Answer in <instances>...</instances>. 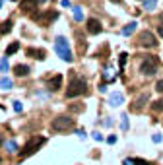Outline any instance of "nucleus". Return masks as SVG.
Instances as JSON below:
<instances>
[{
    "label": "nucleus",
    "mask_w": 163,
    "mask_h": 165,
    "mask_svg": "<svg viewBox=\"0 0 163 165\" xmlns=\"http://www.w3.org/2000/svg\"><path fill=\"white\" fill-rule=\"evenodd\" d=\"M55 51H56V55H58L64 62H72V60H74L72 51H70V47H68V41L64 39V37H56V39H55Z\"/></svg>",
    "instance_id": "nucleus-1"
},
{
    "label": "nucleus",
    "mask_w": 163,
    "mask_h": 165,
    "mask_svg": "<svg viewBox=\"0 0 163 165\" xmlns=\"http://www.w3.org/2000/svg\"><path fill=\"white\" fill-rule=\"evenodd\" d=\"M86 88H87V84L83 78H74L66 89V97H78V95L86 93Z\"/></svg>",
    "instance_id": "nucleus-2"
},
{
    "label": "nucleus",
    "mask_w": 163,
    "mask_h": 165,
    "mask_svg": "<svg viewBox=\"0 0 163 165\" xmlns=\"http://www.w3.org/2000/svg\"><path fill=\"white\" fill-rule=\"evenodd\" d=\"M43 144H45V138H43V136H39V138H31V140H29L27 144H25V148L22 150L19 157H22V159L29 157L31 153H35V152L39 150V146H43Z\"/></svg>",
    "instance_id": "nucleus-3"
},
{
    "label": "nucleus",
    "mask_w": 163,
    "mask_h": 165,
    "mask_svg": "<svg viewBox=\"0 0 163 165\" xmlns=\"http://www.w3.org/2000/svg\"><path fill=\"white\" fill-rule=\"evenodd\" d=\"M72 126H74V119H72V117H66V115L56 117V119L52 120V130H56V132L68 130V128H72Z\"/></svg>",
    "instance_id": "nucleus-4"
},
{
    "label": "nucleus",
    "mask_w": 163,
    "mask_h": 165,
    "mask_svg": "<svg viewBox=\"0 0 163 165\" xmlns=\"http://www.w3.org/2000/svg\"><path fill=\"white\" fill-rule=\"evenodd\" d=\"M155 70H157V60H155V58L148 56V58H144V60H142L140 72L144 74V76H151V74H155Z\"/></svg>",
    "instance_id": "nucleus-5"
},
{
    "label": "nucleus",
    "mask_w": 163,
    "mask_h": 165,
    "mask_svg": "<svg viewBox=\"0 0 163 165\" xmlns=\"http://www.w3.org/2000/svg\"><path fill=\"white\" fill-rule=\"evenodd\" d=\"M138 45L151 49V47H155V45H157V39H155V35L151 33V31L146 29V31H142V33L138 35Z\"/></svg>",
    "instance_id": "nucleus-6"
},
{
    "label": "nucleus",
    "mask_w": 163,
    "mask_h": 165,
    "mask_svg": "<svg viewBox=\"0 0 163 165\" xmlns=\"http://www.w3.org/2000/svg\"><path fill=\"white\" fill-rule=\"evenodd\" d=\"M150 101V91H144V93H140V97H136L134 101V105H132V111H140L142 107H144L146 103Z\"/></svg>",
    "instance_id": "nucleus-7"
},
{
    "label": "nucleus",
    "mask_w": 163,
    "mask_h": 165,
    "mask_svg": "<svg viewBox=\"0 0 163 165\" xmlns=\"http://www.w3.org/2000/svg\"><path fill=\"white\" fill-rule=\"evenodd\" d=\"M101 22L99 20H95V18H91V20H87V31L91 35H97V33H101Z\"/></svg>",
    "instance_id": "nucleus-8"
},
{
    "label": "nucleus",
    "mask_w": 163,
    "mask_h": 165,
    "mask_svg": "<svg viewBox=\"0 0 163 165\" xmlns=\"http://www.w3.org/2000/svg\"><path fill=\"white\" fill-rule=\"evenodd\" d=\"M120 103H124V95L120 91H115V93L109 95V105H111V107H119Z\"/></svg>",
    "instance_id": "nucleus-9"
},
{
    "label": "nucleus",
    "mask_w": 163,
    "mask_h": 165,
    "mask_svg": "<svg viewBox=\"0 0 163 165\" xmlns=\"http://www.w3.org/2000/svg\"><path fill=\"white\" fill-rule=\"evenodd\" d=\"M60 86H62V76H60V74H56V76L49 82V89H51V91H56V89H60Z\"/></svg>",
    "instance_id": "nucleus-10"
},
{
    "label": "nucleus",
    "mask_w": 163,
    "mask_h": 165,
    "mask_svg": "<svg viewBox=\"0 0 163 165\" xmlns=\"http://www.w3.org/2000/svg\"><path fill=\"white\" fill-rule=\"evenodd\" d=\"M14 70H16V76L22 78V76H27V74H29V66H25V64H18V66L14 68Z\"/></svg>",
    "instance_id": "nucleus-11"
},
{
    "label": "nucleus",
    "mask_w": 163,
    "mask_h": 165,
    "mask_svg": "<svg viewBox=\"0 0 163 165\" xmlns=\"http://www.w3.org/2000/svg\"><path fill=\"white\" fill-rule=\"evenodd\" d=\"M136 27H138V23H136V22H130V23H128V25H126V27L122 29V35H124V37L132 35L134 31H136Z\"/></svg>",
    "instance_id": "nucleus-12"
},
{
    "label": "nucleus",
    "mask_w": 163,
    "mask_h": 165,
    "mask_svg": "<svg viewBox=\"0 0 163 165\" xmlns=\"http://www.w3.org/2000/svg\"><path fill=\"white\" fill-rule=\"evenodd\" d=\"M27 55H31L33 58H39V60H43L45 58V51H37V49H27Z\"/></svg>",
    "instance_id": "nucleus-13"
},
{
    "label": "nucleus",
    "mask_w": 163,
    "mask_h": 165,
    "mask_svg": "<svg viewBox=\"0 0 163 165\" xmlns=\"http://www.w3.org/2000/svg\"><path fill=\"white\" fill-rule=\"evenodd\" d=\"M103 78L107 80V82H113V80L117 78V74H115V68H107V70L103 72Z\"/></svg>",
    "instance_id": "nucleus-14"
},
{
    "label": "nucleus",
    "mask_w": 163,
    "mask_h": 165,
    "mask_svg": "<svg viewBox=\"0 0 163 165\" xmlns=\"http://www.w3.org/2000/svg\"><path fill=\"white\" fill-rule=\"evenodd\" d=\"M0 89H12V80H10V78H2V80H0Z\"/></svg>",
    "instance_id": "nucleus-15"
},
{
    "label": "nucleus",
    "mask_w": 163,
    "mask_h": 165,
    "mask_svg": "<svg viewBox=\"0 0 163 165\" xmlns=\"http://www.w3.org/2000/svg\"><path fill=\"white\" fill-rule=\"evenodd\" d=\"M151 111H154V113H159V111H163V99L155 101V103H151Z\"/></svg>",
    "instance_id": "nucleus-16"
},
{
    "label": "nucleus",
    "mask_w": 163,
    "mask_h": 165,
    "mask_svg": "<svg viewBox=\"0 0 163 165\" xmlns=\"http://www.w3.org/2000/svg\"><path fill=\"white\" fill-rule=\"evenodd\" d=\"M74 20H76V22H82V20H83V14H82L80 6H74Z\"/></svg>",
    "instance_id": "nucleus-17"
},
{
    "label": "nucleus",
    "mask_w": 163,
    "mask_h": 165,
    "mask_svg": "<svg viewBox=\"0 0 163 165\" xmlns=\"http://www.w3.org/2000/svg\"><path fill=\"white\" fill-rule=\"evenodd\" d=\"M4 146H6V150H8L10 153H14L16 150H18V144H16L14 140H10V142H6V144H4Z\"/></svg>",
    "instance_id": "nucleus-18"
},
{
    "label": "nucleus",
    "mask_w": 163,
    "mask_h": 165,
    "mask_svg": "<svg viewBox=\"0 0 163 165\" xmlns=\"http://www.w3.org/2000/svg\"><path fill=\"white\" fill-rule=\"evenodd\" d=\"M120 128H122L124 132L128 130V117H126V115H122V117H120Z\"/></svg>",
    "instance_id": "nucleus-19"
},
{
    "label": "nucleus",
    "mask_w": 163,
    "mask_h": 165,
    "mask_svg": "<svg viewBox=\"0 0 163 165\" xmlns=\"http://www.w3.org/2000/svg\"><path fill=\"white\" fill-rule=\"evenodd\" d=\"M19 49V43H12V45H10L8 47V51H6V56H10V55H14V52L16 51H18Z\"/></svg>",
    "instance_id": "nucleus-20"
},
{
    "label": "nucleus",
    "mask_w": 163,
    "mask_h": 165,
    "mask_svg": "<svg viewBox=\"0 0 163 165\" xmlns=\"http://www.w3.org/2000/svg\"><path fill=\"white\" fill-rule=\"evenodd\" d=\"M155 4H157V0H144L146 10H154V8H155Z\"/></svg>",
    "instance_id": "nucleus-21"
},
{
    "label": "nucleus",
    "mask_w": 163,
    "mask_h": 165,
    "mask_svg": "<svg viewBox=\"0 0 163 165\" xmlns=\"http://www.w3.org/2000/svg\"><path fill=\"white\" fill-rule=\"evenodd\" d=\"M10 29H12V22H4L2 27H0V31H2V33H10Z\"/></svg>",
    "instance_id": "nucleus-22"
},
{
    "label": "nucleus",
    "mask_w": 163,
    "mask_h": 165,
    "mask_svg": "<svg viewBox=\"0 0 163 165\" xmlns=\"http://www.w3.org/2000/svg\"><path fill=\"white\" fill-rule=\"evenodd\" d=\"M8 70V58L4 56L2 60H0V72H6Z\"/></svg>",
    "instance_id": "nucleus-23"
},
{
    "label": "nucleus",
    "mask_w": 163,
    "mask_h": 165,
    "mask_svg": "<svg viewBox=\"0 0 163 165\" xmlns=\"http://www.w3.org/2000/svg\"><path fill=\"white\" fill-rule=\"evenodd\" d=\"M126 56H128L126 52H122V55H120V58H119V64H120V66H124V64H126Z\"/></svg>",
    "instance_id": "nucleus-24"
},
{
    "label": "nucleus",
    "mask_w": 163,
    "mask_h": 165,
    "mask_svg": "<svg viewBox=\"0 0 163 165\" xmlns=\"http://www.w3.org/2000/svg\"><path fill=\"white\" fill-rule=\"evenodd\" d=\"M22 109H23V107H22V103H19V101H14V111H18V113H19Z\"/></svg>",
    "instance_id": "nucleus-25"
},
{
    "label": "nucleus",
    "mask_w": 163,
    "mask_h": 165,
    "mask_svg": "<svg viewBox=\"0 0 163 165\" xmlns=\"http://www.w3.org/2000/svg\"><path fill=\"white\" fill-rule=\"evenodd\" d=\"M155 89H157V91H163V80H159V82L155 84Z\"/></svg>",
    "instance_id": "nucleus-26"
},
{
    "label": "nucleus",
    "mask_w": 163,
    "mask_h": 165,
    "mask_svg": "<svg viewBox=\"0 0 163 165\" xmlns=\"http://www.w3.org/2000/svg\"><path fill=\"white\" fill-rule=\"evenodd\" d=\"M70 109H72V111H83V107H82V105H72Z\"/></svg>",
    "instance_id": "nucleus-27"
},
{
    "label": "nucleus",
    "mask_w": 163,
    "mask_h": 165,
    "mask_svg": "<svg viewBox=\"0 0 163 165\" xmlns=\"http://www.w3.org/2000/svg\"><path fill=\"white\" fill-rule=\"evenodd\" d=\"M154 142L159 144V142H161V134H155V136H154Z\"/></svg>",
    "instance_id": "nucleus-28"
},
{
    "label": "nucleus",
    "mask_w": 163,
    "mask_h": 165,
    "mask_svg": "<svg viewBox=\"0 0 163 165\" xmlns=\"http://www.w3.org/2000/svg\"><path fill=\"white\" fill-rule=\"evenodd\" d=\"M93 138H95V140H103V136L99 134V132H93Z\"/></svg>",
    "instance_id": "nucleus-29"
},
{
    "label": "nucleus",
    "mask_w": 163,
    "mask_h": 165,
    "mask_svg": "<svg viewBox=\"0 0 163 165\" xmlns=\"http://www.w3.org/2000/svg\"><path fill=\"white\" fill-rule=\"evenodd\" d=\"M60 4H62V6H64V8H70V2H68V0H62Z\"/></svg>",
    "instance_id": "nucleus-30"
},
{
    "label": "nucleus",
    "mask_w": 163,
    "mask_h": 165,
    "mask_svg": "<svg viewBox=\"0 0 163 165\" xmlns=\"http://www.w3.org/2000/svg\"><path fill=\"white\" fill-rule=\"evenodd\" d=\"M107 142H109V144H115V142H117V138H115V136H109Z\"/></svg>",
    "instance_id": "nucleus-31"
},
{
    "label": "nucleus",
    "mask_w": 163,
    "mask_h": 165,
    "mask_svg": "<svg viewBox=\"0 0 163 165\" xmlns=\"http://www.w3.org/2000/svg\"><path fill=\"white\" fill-rule=\"evenodd\" d=\"M157 31H159V35L163 37V25H159V27H157Z\"/></svg>",
    "instance_id": "nucleus-32"
},
{
    "label": "nucleus",
    "mask_w": 163,
    "mask_h": 165,
    "mask_svg": "<svg viewBox=\"0 0 163 165\" xmlns=\"http://www.w3.org/2000/svg\"><path fill=\"white\" fill-rule=\"evenodd\" d=\"M161 25H163V16H161Z\"/></svg>",
    "instance_id": "nucleus-33"
},
{
    "label": "nucleus",
    "mask_w": 163,
    "mask_h": 165,
    "mask_svg": "<svg viewBox=\"0 0 163 165\" xmlns=\"http://www.w3.org/2000/svg\"><path fill=\"white\" fill-rule=\"evenodd\" d=\"M0 6H2V0H0Z\"/></svg>",
    "instance_id": "nucleus-34"
}]
</instances>
